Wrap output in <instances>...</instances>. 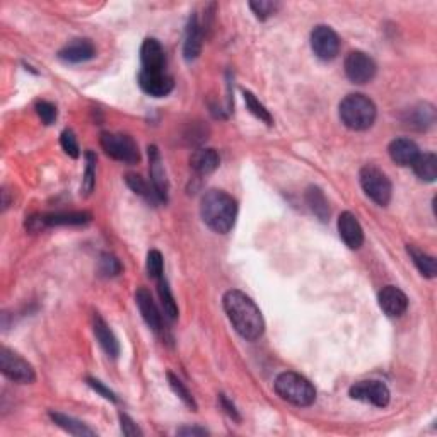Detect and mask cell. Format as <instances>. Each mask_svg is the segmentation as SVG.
Listing matches in <instances>:
<instances>
[{"instance_id": "cell-1", "label": "cell", "mask_w": 437, "mask_h": 437, "mask_svg": "<svg viewBox=\"0 0 437 437\" xmlns=\"http://www.w3.org/2000/svg\"><path fill=\"white\" fill-rule=\"evenodd\" d=\"M222 306L229 322L245 340L255 341L263 335L265 322H263L262 311L250 296L237 289H231L224 294Z\"/></svg>"}, {"instance_id": "cell-2", "label": "cell", "mask_w": 437, "mask_h": 437, "mask_svg": "<svg viewBox=\"0 0 437 437\" xmlns=\"http://www.w3.org/2000/svg\"><path fill=\"white\" fill-rule=\"evenodd\" d=\"M200 215L207 227L219 235H226L236 224L237 203L222 190H209L202 197Z\"/></svg>"}, {"instance_id": "cell-3", "label": "cell", "mask_w": 437, "mask_h": 437, "mask_svg": "<svg viewBox=\"0 0 437 437\" xmlns=\"http://www.w3.org/2000/svg\"><path fill=\"white\" fill-rule=\"evenodd\" d=\"M376 105L364 94H349L340 103V120L354 132L369 130L376 122Z\"/></svg>"}, {"instance_id": "cell-4", "label": "cell", "mask_w": 437, "mask_h": 437, "mask_svg": "<svg viewBox=\"0 0 437 437\" xmlns=\"http://www.w3.org/2000/svg\"><path fill=\"white\" fill-rule=\"evenodd\" d=\"M274 388L277 395L291 405L309 406L316 400V389L309 379L292 371L277 376Z\"/></svg>"}, {"instance_id": "cell-5", "label": "cell", "mask_w": 437, "mask_h": 437, "mask_svg": "<svg viewBox=\"0 0 437 437\" xmlns=\"http://www.w3.org/2000/svg\"><path fill=\"white\" fill-rule=\"evenodd\" d=\"M361 180V187L364 190V193L371 198L374 203H378L381 207H386L389 200H391L393 187L391 181L379 168L373 166V164H367L361 170L359 175Z\"/></svg>"}, {"instance_id": "cell-6", "label": "cell", "mask_w": 437, "mask_h": 437, "mask_svg": "<svg viewBox=\"0 0 437 437\" xmlns=\"http://www.w3.org/2000/svg\"><path fill=\"white\" fill-rule=\"evenodd\" d=\"M99 142H101V147L106 155L113 158L115 161L135 164L140 159L137 142L130 135H125V133L103 132L101 137H99Z\"/></svg>"}, {"instance_id": "cell-7", "label": "cell", "mask_w": 437, "mask_h": 437, "mask_svg": "<svg viewBox=\"0 0 437 437\" xmlns=\"http://www.w3.org/2000/svg\"><path fill=\"white\" fill-rule=\"evenodd\" d=\"M0 371L6 378L19 384H31L36 379L33 366L7 347H2L0 350Z\"/></svg>"}, {"instance_id": "cell-8", "label": "cell", "mask_w": 437, "mask_h": 437, "mask_svg": "<svg viewBox=\"0 0 437 437\" xmlns=\"http://www.w3.org/2000/svg\"><path fill=\"white\" fill-rule=\"evenodd\" d=\"M349 395L352 400L362 401V403H369L378 408H384L389 403V389L381 381H359L349 389Z\"/></svg>"}, {"instance_id": "cell-9", "label": "cell", "mask_w": 437, "mask_h": 437, "mask_svg": "<svg viewBox=\"0 0 437 437\" xmlns=\"http://www.w3.org/2000/svg\"><path fill=\"white\" fill-rule=\"evenodd\" d=\"M311 48L319 60H333L340 51V38L330 26L318 24L311 31Z\"/></svg>"}, {"instance_id": "cell-10", "label": "cell", "mask_w": 437, "mask_h": 437, "mask_svg": "<svg viewBox=\"0 0 437 437\" xmlns=\"http://www.w3.org/2000/svg\"><path fill=\"white\" fill-rule=\"evenodd\" d=\"M345 73L354 84H367L374 79L376 63L364 51H350L345 58Z\"/></svg>"}, {"instance_id": "cell-11", "label": "cell", "mask_w": 437, "mask_h": 437, "mask_svg": "<svg viewBox=\"0 0 437 437\" xmlns=\"http://www.w3.org/2000/svg\"><path fill=\"white\" fill-rule=\"evenodd\" d=\"M147 154H149V175L150 183L155 195H158L159 202H168V192H170V183H168L166 171H164L161 154L155 145L147 147Z\"/></svg>"}, {"instance_id": "cell-12", "label": "cell", "mask_w": 437, "mask_h": 437, "mask_svg": "<svg viewBox=\"0 0 437 437\" xmlns=\"http://www.w3.org/2000/svg\"><path fill=\"white\" fill-rule=\"evenodd\" d=\"M138 86L145 94L153 98H164L175 88V81L164 72H145L138 73Z\"/></svg>"}, {"instance_id": "cell-13", "label": "cell", "mask_w": 437, "mask_h": 437, "mask_svg": "<svg viewBox=\"0 0 437 437\" xmlns=\"http://www.w3.org/2000/svg\"><path fill=\"white\" fill-rule=\"evenodd\" d=\"M378 302L383 313L391 316V318H398L408 308V297H406V294L401 289L395 287V285H386L379 292Z\"/></svg>"}, {"instance_id": "cell-14", "label": "cell", "mask_w": 437, "mask_h": 437, "mask_svg": "<svg viewBox=\"0 0 437 437\" xmlns=\"http://www.w3.org/2000/svg\"><path fill=\"white\" fill-rule=\"evenodd\" d=\"M339 232L341 241L350 250H359L364 243V231L352 212H341L339 217Z\"/></svg>"}, {"instance_id": "cell-15", "label": "cell", "mask_w": 437, "mask_h": 437, "mask_svg": "<svg viewBox=\"0 0 437 437\" xmlns=\"http://www.w3.org/2000/svg\"><path fill=\"white\" fill-rule=\"evenodd\" d=\"M140 62L142 71L164 72V68H166V55H164L161 43L154 40V38H147V40L142 43Z\"/></svg>"}, {"instance_id": "cell-16", "label": "cell", "mask_w": 437, "mask_h": 437, "mask_svg": "<svg viewBox=\"0 0 437 437\" xmlns=\"http://www.w3.org/2000/svg\"><path fill=\"white\" fill-rule=\"evenodd\" d=\"M135 302L138 306V311H140L142 318L147 323V327L155 333L163 331V314L159 313L158 306L150 296V292L147 289H138L135 292Z\"/></svg>"}, {"instance_id": "cell-17", "label": "cell", "mask_w": 437, "mask_h": 437, "mask_svg": "<svg viewBox=\"0 0 437 437\" xmlns=\"http://www.w3.org/2000/svg\"><path fill=\"white\" fill-rule=\"evenodd\" d=\"M388 154L391 161L396 163L398 166H413V163L421 155V150L410 138H395L388 147Z\"/></svg>"}, {"instance_id": "cell-18", "label": "cell", "mask_w": 437, "mask_h": 437, "mask_svg": "<svg viewBox=\"0 0 437 437\" xmlns=\"http://www.w3.org/2000/svg\"><path fill=\"white\" fill-rule=\"evenodd\" d=\"M94 57H96V48L91 40H73L58 51V58L67 63H82Z\"/></svg>"}, {"instance_id": "cell-19", "label": "cell", "mask_w": 437, "mask_h": 437, "mask_svg": "<svg viewBox=\"0 0 437 437\" xmlns=\"http://www.w3.org/2000/svg\"><path fill=\"white\" fill-rule=\"evenodd\" d=\"M202 46H203V29L200 23H198V16L192 14L187 26V33H185V45H183L185 60L192 62V60L198 58V55L202 53Z\"/></svg>"}, {"instance_id": "cell-20", "label": "cell", "mask_w": 437, "mask_h": 437, "mask_svg": "<svg viewBox=\"0 0 437 437\" xmlns=\"http://www.w3.org/2000/svg\"><path fill=\"white\" fill-rule=\"evenodd\" d=\"M93 330H94V336H96L99 345H101V349L105 350L108 356L113 359L118 357L120 354L118 339H116L115 333L111 331V328L108 327V323L99 314H94Z\"/></svg>"}, {"instance_id": "cell-21", "label": "cell", "mask_w": 437, "mask_h": 437, "mask_svg": "<svg viewBox=\"0 0 437 437\" xmlns=\"http://www.w3.org/2000/svg\"><path fill=\"white\" fill-rule=\"evenodd\" d=\"M43 226H84L91 222L93 215L89 212H57V214L41 215Z\"/></svg>"}, {"instance_id": "cell-22", "label": "cell", "mask_w": 437, "mask_h": 437, "mask_svg": "<svg viewBox=\"0 0 437 437\" xmlns=\"http://www.w3.org/2000/svg\"><path fill=\"white\" fill-rule=\"evenodd\" d=\"M220 158L214 149H198L190 158V166L198 175H210L219 168Z\"/></svg>"}, {"instance_id": "cell-23", "label": "cell", "mask_w": 437, "mask_h": 437, "mask_svg": "<svg viewBox=\"0 0 437 437\" xmlns=\"http://www.w3.org/2000/svg\"><path fill=\"white\" fill-rule=\"evenodd\" d=\"M434 120H436L434 106L429 105V103H421V105L410 108L405 116V123L408 125V127L417 130L431 127V125L434 123Z\"/></svg>"}, {"instance_id": "cell-24", "label": "cell", "mask_w": 437, "mask_h": 437, "mask_svg": "<svg viewBox=\"0 0 437 437\" xmlns=\"http://www.w3.org/2000/svg\"><path fill=\"white\" fill-rule=\"evenodd\" d=\"M50 418L53 421L60 429H63L65 432H68V434L72 436H81V437H91L94 436V431L89 429L86 423H82L81 421H77V418L68 417V415L60 413V412H50Z\"/></svg>"}, {"instance_id": "cell-25", "label": "cell", "mask_w": 437, "mask_h": 437, "mask_svg": "<svg viewBox=\"0 0 437 437\" xmlns=\"http://www.w3.org/2000/svg\"><path fill=\"white\" fill-rule=\"evenodd\" d=\"M413 171L418 176V180L426 181V183H434L437 178V158L436 154L427 153L421 154L417 161L413 163Z\"/></svg>"}, {"instance_id": "cell-26", "label": "cell", "mask_w": 437, "mask_h": 437, "mask_svg": "<svg viewBox=\"0 0 437 437\" xmlns=\"http://www.w3.org/2000/svg\"><path fill=\"white\" fill-rule=\"evenodd\" d=\"M406 251H408L410 258H412V262L415 263V267H417V270L421 272L423 277H427V279H434L437 275V265H436V259L431 257V255L423 253L422 250L415 248V246H406Z\"/></svg>"}, {"instance_id": "cell-27", "label": "cell", "mask_w": 437, "mask_h": 437, "mask_svg": "<svg viewBox=\"0 0 437 437\" xmlns=\"http://www.w3.org/2000/svg\"><path fill=\"white\" fill-rule=\"evenodd\" d=\"M306 200H308L309 209L313 210V214L318 217L322 222H327L330 217V207H328V200L324 197V193L318 187L308 188L306 193Z\"/></svg>"}, {"instance_id": "cell-28", "label": "cell", "mask_w": 437, "mask_h": 437, "mask_svg": "<svg viewBox=\"0 0 437 437\" xmlns=\"http://www.w3.org/2000/svg\"><path fill=\"white\" fill-rule=\"evenodd\" d=\"M158 289H159V297H161V306H163L164 316H166L170 322H175V319L178 318V304H176L175 296H173L170 285H168L164 277L159 279Z\"/></svg>"}, {"instance_id": "cell-29", "label": "cell", "mask_w": 437, "mask_h": 437, "mask_svg": "<svg viewBox=\"0 0 437 437\" xmlns=\"http://www.w3.org/2000/svg\"><path fill=\"white\" fill-rule=\"evenodd\" d=\"M94 187H96V155L93 150H88L86 153V170L84 176H82V193L89 197Z\"/></svg>"}, {"instance_id": "cell-30", "label": "cell", "mask_w": 437, "mask_h": 437, "mask_svg": "<svg viewBox=\"0 0 437 437\" xmlns=\"http://www.w3.org/2000/svg\"><path fill=\"white\" fill-rule=\"evenodd\" d=\"M245 103H246V108L250 110V113L253 116H257L259 122L267 123L268 127H272V125H274V118H272L270 111H268L267 108L258 101V98L255 96L251 91H245Z\"/></svg>"}, {"instance_id": "cell-31", "label": "cell", "mask_w": 437, "mask_h": 437, "mask_svg": "<svg viewBox=\"0 0 437 437\" xmlns=\"http://www.w3.org/2000/svg\"><path fill=\"white\" fill-rule=\"evenodd\" d=\"M125 181H127L128 188L132 190L133 193L140 195V197H144L145 200H149V202H159L158 195H155V192H154V188L149 187V183H147V181L142 178V176L127 175Z\"/></svg>"}, {"instance_id": "cell-32", "label": "cell", "mask_w": 437, "mask_h": 437, "mask_svg": "<svg viewBox=\"0 0 437 437\" xmlns=\"http://www.w3.org/2000/svg\"><path fill=\"white\" fill-rule=\"evenodd\" d=\"M168 381H170L171 389L176 393V395H178L180 400L183 401V403L187 405L188 408H192L193 412H197V408H198L197 401H195V398L192 396V393L188 391V388L185 386V384L181 383V381L176 378V376L173 374V373H168Z\"/></svg>"}, {"instance_id": "cell-33", "label": "cell", "mask_w": 437, "mask_h": 437, "mask_svg": "<svg viewBox=\"0 0 437 437\" xmlns=\"http://www.w3.org/2000/svg\"><path fill=\"white\" fill-rule=\"evenodd\" d=\"M250 9L259 21H265L279 11L280 4L272 2V0H257V2H250Z\"/></svg>"}, {"instance_id": "cell-34", "label": "cell", "mask_w": 437, "mask_h": 437, "mask_svg": "<svg viewBox=\"0 0 437 437\" xmlns=\"http://www.w3.org/2000/svg\"><path fill=\"white\" fill-rule=\"evenodd\" d=\"M147 274L149 277H153V279H161L163 272H164V259L161 251L158 250H150L149 253H147Z\"/></svg>"}, {"instance_id": "cell-35", "label": "cell", "mask_w": 437, "mask_h": 437, "mask_svg": "<svg viewBox=\"0 0 437 437\" xmlns=\"http://www.w3.org/2000/svg\"><path fill=\"white\" fill-rule=\"evenodd\" d=\"M99 272H101L103 277H116L122 272V263L113 255L105 253L101 255V259H99Z\"/></svg>"}, {"instance_id": "cell-36", "label": "cell", "mask_w": 437, "mask_h": 437, "mask_svg": "<svg viewBox=\"0 0 437 437\" xmlns=\"http://www.w3.org/2000/svg\"><path fill=\"white\" fill-rule=\"evenodd\" d=\"M60 144H62V149L65 150V154L71 155V158L77 159L81 155L79 144H77V137L72 130H63L62 135H60Z\"/></svg>"}, {"instance_id": "cell-37", "label": "cell", "mask_w": 437, "mask_h": 437, "mask_svg": "<svg viewBox=\"0 0 437 437\" xmlns=\"http://www.w3.org/2000/svg\"><path fill=\"white\" fill-rule=\"evenodd\" d=\"M36 115L40 116V120L45 125H51L55 122V120H57V115H58V111H57V106L53 105V103H50V101H38L36 103Z\"/></svg>"}, {"instance_id": "cell-38", "label": "cell", "mask_w": 437, "mask_h": 437, "mask_svg": "<svg viewBox=\"0 0 437 437\" xmlns=\"http://www.w3.org/2000/svg\"><path fill=\"white\" fill-rule=\"evenodd\" d=\"M88 384L91 388L94 389V391L96 393H99V395H101L103 398H105V400H108V401H111V403H116V401H118V398H116V395L113 391H111L110 388H106L105 384L101 383V381L99 379H94V378H88Z\"/></svg>"}, {"instance_id": "cell-39", "label": "cell", "mask_w": 437, "mask_h": 437, "mask_svg": "<svg viewBox=\"0 0 437 437\" xmlns=\"http://www.w3.org/2000/svg\"><path fill=\"white\" fill-rule=\"evenodd\" d=\"M120 427H122L123 436L128 437H135V436H142V431L138 429L137 423L132 421V418L128 417V415L120 413Z\"/></svg>"}, {"instance_id": "cell-40", "label": "cell", "mask_w": 437, "mask_h": 437, "mask_svg": "<svg viewBox=\"0 0 437 437\" xmlns=\"http://www.w3.org/2000/svg\"><path fill=\"white\" fill-rule=\"evenodd\" d=\"M219 401H220V406H222V408H224V412H226L229 417L232 418V421H236V422L241 421V417H240V413H237L236 406L227 400L226 395H220L219 396Z\"/></svg>"}, {"instance_id": "cell-41", "label": "cell", "mask_w": 437, "mask_h": 437, "mask_svg": "<svg viewBox=\"0 0 437 437\" xmlns=\"http://www.w3.org/2000/svg\"><path fill=\"white\" fill-rule=\"evenodd\" d=\"M176 434L178 436H207L209 432H207L205 429H202V427H181Z\"/></svg>"}]
</instances>
